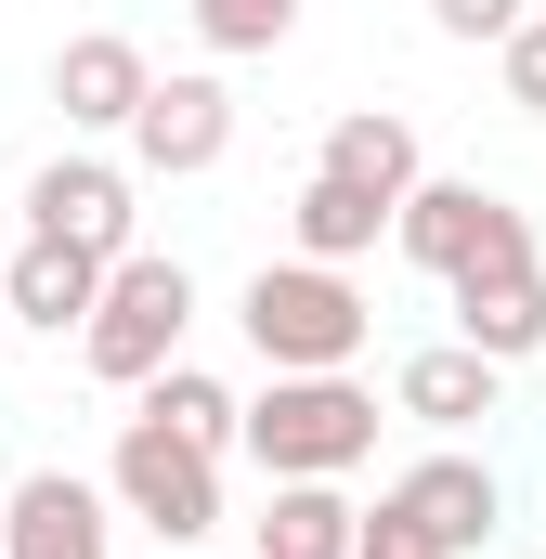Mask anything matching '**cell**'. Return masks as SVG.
I'll return each mask as SVG.
<instances>
[{
    "label": "cell",
    "mask_w": 546,
    "mask_h": 559,
    "mask_svg": "<svg viewBox=\"0 0 546 559\" xmlns=\"http://www.w3.org/2000/svg\"><path fill=\"white\" fill-rule=\"evenodd\" d=\"M235 442L261 455V481H352L378 455V391L352 365L325 378H273L261 404H235Z\"/></svg>",
    "instance_id": "1"
},
{
    "label": "cell",
    "mask_w": 546,
    "mask_h": 559,
    "mask_svg": "<svg viewBox=\"0 0 546 559\" xmlns=\"http://www.w3.org/2000/svg\"><path fill=\"white\" fill-rule=\"evenodd\" d=\"M235 325H248V352H261L273 378H325V365H352L378 338L365 286L339 274V261H261L248 299H235Z\"/></svg>",
    "instance_id": "2"
},
{
    "label": "cell",
    "mask_w": 546,
    "mask_h": 559,
    "mask_svg": "<svg viewBox=\"0 0 546 559\" xmlns=\"http://www.w3.org/2000/svg\"><path fill=\"white\" fill-rule=\"evenodd\" d=\"M495 521H508V495H495L482 455H416L352 521V559H468V547H495Z\"/></svg>",
    "instance_id": "3"
},
{
    "label": "cell",
    "mask_w": 546,
    "mask_h": 559,
    "mask_svg": "<svg viewBox=\"0 0 546 559\" xmlns=\"http://www.w3.org/2000/svg\"><path fill=\"white\" fill-rule=\"evenodd\" d=\"M182 325H195V274L156 261V248H131V261H105L92 312H79V365L105 391H143L156 365H182Z\"/></svg>",
    "instance_id": "4"
},
{
    "label": "cell",
    "mask_w": 546,
    "mask_h": 559,
    "mask_svg": "<svg viewBox=\"0 0 546 559\" xmlns=\"http://www.w3.org/2000/svg\"><path fill=\"white\" fill-rule=\"evenodd\" d=\"M105 495L131 508L156 547H195V534H222V455H209V442H182V429H156V417H118Z\"/></svg>",
    "instance_id": "5"
},
{
    "label": "cell",
    "mask_w": 546,
    "mask_h": 559,
    "mask_svg": "<svg viewBox=\"0 0 546 559\" xmlns=\"http://www.w3.org/2000/svg\"><path fill=\"white\" fill-rule=\"evenodd\" d=\"M391 248H404L429 286L482 274V261H534V222L495 195V182H416L404 209H391Z\"/></svg>",
    "instance_id": "6"
},
{
    "label": "cell",
    "mask_w": 546,
    "mask_h": 559,
    "mask_svg": "<svg viewBox=\"0 0 546 559\" xmlns=\"http://www.w3.org/2000/svg\"><path fill=\"white\" fill-rule=\"evenodd\" d=\"M222 156H235V92H222L209 66H182V79H143V105H131V169L195 182V169H222Z\"/></svg>",
    "instance_id": "7"
},
{
    "label": "cell",
    "mask_w": 546,
    "mask_h": 559,
    "mask_svg": "<svg viewBox=\"0 0 546 559\" xmlns=\"http://www.w3.org/2000/svg\"><path fill=\"white\" fill-rule=\"evenodd\" d=\"M105 547H118V508L79 468H26L0 495V559H105Z\"/></svg>",
    "instance_id": "8"
},
{
    "label": "cell",
    "mask_w": 546,
    "mask_h": 559,
    "mask_svg": "<svg viewBox=\"0 0 546 559\" xmlns=\"http://www.w3.org/2000/svg\"><path fill=\"white\" fill-rule=\"evenodd\" d=\"M26 235L92 248V261H131V169H105V156H52V169L26 182Z\"/></svg>",
    "instance_id": "9"
},
{
    "label": "cell",
    "mask_w": 546,
    "mask_h": 559,
    "mask_svg": "<svg viewBox=\"0 0 546 559\" xmlns=\"http://www.w3.org/2000/svg\"><path fill=\"white\" fill-rule=\"evenodd\" d=\"M455 338H468L482 365L546 352V261H482V274H455Z\"/></svg>",
    "instance_id": "10"
},
{
    "label": "cell",
    "mask_w": 546,
    "mask_h": 559,
    "mask_svg": "<svg viewBox=\"0 0 546 559\" xmlns=\"http://www.w3.org/2000/svg\"><path fill=\"white\" fill-rule=\"evenodd\" d=\"M312 169H325V182H352L365 209H404L416 182H429V156H416V131L391 118V105H352V118L325 131V156H312Z\"/></svg>",
    "instance_id": "11"
},
{
    "label": "cell",
    "mask_w": 546,
    "mask_h": 559,
    "mask_svg": "<svg viewBox=\"0 0 546 559\" xmlns=\"http://www.w3.org/2000/svg\"><path fill=\"white\" fill-rule=\"evenodd\" d=\"M143 79H156V66H143L118 26H92V39H66V52H52V105H66V131H131Z\"/></svg>",
    "instance_id": "12"
},
{
    "label": "cell",
    "mask_w": 546,
    "mask_h": 559,
    "mask_svg": "<svg viewBox=\"0 0 546 559\" xmlns=\"http://www.w3.org/2000/svg\"><path fill=\"white\" fill-rule=\"evenodd\" d=\"M92 286H105V261H92V248H52V235H26V248H13V274H0V325H39V338H79Z\"/></svg>",
    "instance_id": "13"
},
{
    "label": "cell",
    "mask_w": 546,
    "mask_h": 559,
    "mask_svg": "<svg viewBox=\"0 0 546 559\" xmlns=\"http://www.w3.org/2000/svg\"><path fill=\"white\" fill-rule=\"evenodd\" d=\"M391 404H404L416 429H482L495 404H508V365H482L468 338H442V352H404V378H391Z\"/></svg>",
    "instance_id": "14"
},
{
    "label": "cell",
    "mask_w": 546,
    "mask_h": 559,
    "mask_svg": "<svg viewBox=\"0 0 546 559\" xmlns=\"http://www.w3.org/2000/svg\"><path fill=\"white\" fill-rule=\"evenodd\" d=\"M352 495L339 481H273V508L248 521V559H352Z\"/></svg>",
    "instance_id": "15"
},
{
    "label": "cell",
    "mask_w": 546,
    "mask_h": 559,
    "mask_svg": "<svg viewBox=\"0 0 546 559\" xmlns=\"http://www.w3.org/2000/svg\"><path fill=\"white\" fill-rule=\"evenodd\" d=\"M286 235H299V261H339V274H352V261L391 235V209H365L352 182H325V169H312V182H299V209H286Z\"/></svg>",
    "instance_id": "16"
},
{
    "label": "cell",
    "mask_w": 546,
    "mask_h": 559,
    "mask_svg": "<svg viewBox=\"0 0 546 559\" xmlns=\"http://www.w3.org/2000/svg\"><path fill=\"white\" fill-rule=\"evenodd\" d=\"M143 417H156V429H182V442H209V455H222V442H235V391H222L209 365H156V378H143Z\"/></svg>",
    "instance_id": "17"
},
{
    "label": "cell",
    "mask_w": 546,
    "mask_h": 559,
    "mask_svg": "<svg viewBox=\"0 0 546 559\" xmlns=\"http://www.w3.org/2000/svg\"><path fill=\"white\" fill-rule=\"evenodd\" d=\"M286 26H299V0H195V39L209 52H273Z\"/></svg>",
    "instance_id": "18"
},
{
    "label": "cell",
    "mask_w": 546,
    "mask_h": 559,
    "mask_svg": "<svg viewBox=\"0 0 546 559\" xmlns=\"http://www.w3.org/2000/svg\"><path fill=\"white\" fill-rule=\"evenodd\" d=\"M495 66H508V105H521V118H546V13H521V26L495 39Z\"/></svg>",
    "instance_id": "19"
},
{
    "label": "cell",
    "mask_w": 546,
    "mask_h": 559,
    "mask_svg": "<svg viewBox=\"0 0 546 559\" xmlns=\"http://www.w3.org/2000/svg\"><path fill=\"white\" fill-rule=\"evenodd\" d=\"M521 13H534V0H429V26H442V39H508Z\"/></svg>",
    "instance_id": "20"
}]
</instances>
